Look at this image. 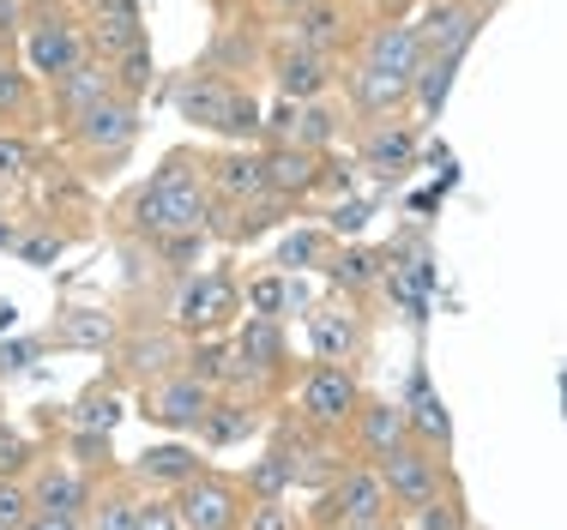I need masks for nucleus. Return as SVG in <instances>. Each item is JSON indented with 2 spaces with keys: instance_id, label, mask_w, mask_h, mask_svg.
I'll return each mask as SVG.
<instances>
[{
  "instance_id": "11",
  "label": "nucleus",
  "mask_w": 567,
  "mask_h": 530,
  "mask_svg": "<svg viewBox=\"0 0 567 530\" xmlns=\"http://www.w3.org/2000/svg\"><path fill=\"white\" fill-rule=\"evenodd\" d=\"M182 350H187V337L175 332L169 320H140V325H127V332L115 337V368L145 386V380L182 368Z\"/></svg>"
},
{
  "instance_id": "22",
  "label": "nucleus",
  "mask_w": 567,
  "mask_h": 530,
  "mask_svg": "<svg viewBox=\"0 0 567 530\" xmlns=\"http://www.w3.org/2000/svg\"><path fill=\"white\" fill-rule=\"evenodd\" d=\"M284 24H290V37H284V43H296V49L332 54V61L350 49V7H344V0H308V7L290 12Z\"/></svg>"
},
{
  "instance_id": "15",
  "label": "nucleus",
  "mask_w": 567,
  "mask_h": 530,
  "mask_svg": "<svg viewBox=\"0 0 567 530\" xmlns=\"http://www.w3.org/2000/svg\"><path fill=\"white\" fill-rule=\"evenodd\" d=\"M199 181H206V199L212 206H248V199L266 194V163H260V145H224L199 163Z\"/></svg>"
},
{
  "instance_id": "8",
  "label": "nucleus",
  "mask_w": 567,
  "mask_h": 530,
  "mask_svg": "<svg viewBox=\"0 0 567 530\" xmlns=\"http://www.w3.org/2000/svg\"><path fill=\"white\" fill-rule=\"evenodd\" d=\"M212 398H218V392H212V386H199L194 374L169 368V374H157V380H145V386H140V416H145V423H152V428H169V434H194L199 423H206Z\"/></svg>"
},
{
  "instance_id": "30",
  "label": "nucleus",
  "mask_w": 567,
  "mask_h": 530,
  "mask_svg": "<svg viewBox=\"0 0 567 530\" xmlns=\"http://www.w3.org/2000/svg\"><path fill=\"white\" fill-rule=\"evenodd\" d=\"M121 325L103 308H61L55 325H49V344L55 350H115Z\"/></svg>"
},
{
  "instance_id": "18",
  "label": "nucleus",
  "mask_w": 567,
  "mask_h": 530,
  "mask_svg": "<svg viewBox=\"0 0 567 530\" xmlns=\"http://www.w3.org/2000/svg\"><path fill=\"white\" fill-rule=\"evenodd\" d=\"M145 43V19H140V0H91L85 12V49L97 61H121L127 49Z\"/></svg>"
},
{
  "instance_id": "49",
  "label": "nucleus",
  "mask_w": 567,
  "mask_h": 530,
  "mask_svg": "<svg viewBox=\"0 0 567 530\" xmlns=\"http://www.w3.org/2000/svg\"><path fill=\"white\" fill-rule=\"evenodd\" d=\"M66 453H73V465H103L110 458V434H66Z\"/></svg>"
},
{
  "instance_id": "26",
  "label": "nucleus",
  "mask_w": 567,
  "mask_h": 530,
  "mask_svg": "<svg viewBox=\"0 0 567 530\" xmlns=\"http://www.w3.org/2000/svg\"><path fill=\"white\" fill-rule=\"evenodd\" d=\"M357 61L386 66V73H416V66H423V49H416L411 19H374L369 31L357 37Z\"/></svg>"
},
{
  "instance_id": "47",
  "label": "nucleus",
  "mask_w": 567,
  "mask_h": 530,
  "mask_svg": "<svg viewBox=\"0 0 567 530\" xmlns=\"http://www.w3.org/2000/svg\"><path fill=\"white\" fill-rule=\"evenodd\" d=\"M241 530H296V512L284 507V500H248Z\"/></svg>"
},
{
  "instance_id": "10",
  "label": "nucleus",
  "mask_w": 567,
  "mask_h": 530,
  "mask_svg": "<svg viewBox=\"0 0 567 530\" xmlns=\"http://www.w3.org/2000/svg\"><path fill=\"white\" fill-rule=\"evenodd\" d=\"M66 139H73L85 157L110 163V157H121L133 139H140V103H133V97H103V103H91L79 121H66Z\"/></svg>"
},
{
  "instance_id": "7",
  "label": "nucleus",
  "mask_w": 567,
  "mask_h": 530,
  "mask_svg": "<svg viewBox=\"0 0 567 530\" xmlns=\"http://www.w3.org/2000/svg\"><path fill=\"white\" fill-rule=\"evenodd\" d=\"M182 530H241V512H248V495H241L236 477H218V470H199L194 482H182L169 495Z\"/></svg>"
},
{
  "instance_id": "3",
  "label": "nucleus",
  "mask_w": 567,
  "mask_h": 530,
  "mask_svg": "<svg viewBox=\"0 0 567 530\" xmlns=\"http://www.w3.org/2000/svg\"><path fill=\"white\" fill-rule=\"evenodd\" d=\"M241 320V283L229 271H194L169 308V325L182 337H224Z\"/></svg>"
},
{
  "instance_id": "46",
  "label": "nucleus",
  "mask_w": 567,
  "mask_h": 530,
  "mask_svg": "<svg viewBox=\"0 0 567 530\" xmlns=\"http://www.w3.org/2000/svg\"><path fill=\"white\" fill-rule=\"evenodd\" d=\"M31 169H37L31 139H24V133H0V175H7V181H24Z\"/></svg>"
},
{
  "instance_id": "1",
  "label": "nucleus",
  "mask_w": 567,
  "mask_h": 530,
  "mask_svg": "<svg viewBox=\"0 0 567 530\" xmlns=\"http://www.w3.org/2000/svg\"><path fill=\"white\" fill-rule=\"evenodd\" d=\"M199 163L194 152H169L164 169L152 175L145 187H133V199L121 206V229L145 248L169 236H199L212 224V199H206V181H199Z\"/></svg>"
},
{
  "instance_id": "35",
  "label": "nucleus",
  "mask_w": 567,
  "mask_h": 530,
  "mask_svg": "<svg viewBox=\"0 0 567 530\" xmlns=\"http://www.w3.org/2000/svg\"><path fill=\"white\" fill-rule=\"evenodd\" d=\"M121 398H115V386H91L85 398L73 404V411H66V434H115V423H121Z\"/></svg>"
},
{
  "instance_id": "40",
  "label": "nucleus",
  "mask_w": 567,
  "mask_h": 530,
  "mask_svg": "<svg viewBox=\"0 0 567 530\" xmlns=\"http://www.w3.org/2000/svg\"><path fill=\"white\" fill-rule=\"evenodd\" d=\"M37 108V91H31V73H24L12 54H0V121H24Z\"/></svg>"
},
{
  "instance_id": "54",
  "label": "nucleus",
  "mask_w": 567,
  "mask_h": 530,
  "mask_svg": "<svg viewBox=\"0 0 567 530\" xmlns=\"http://www.w3.org/2000/svg\"><path fill=\"white\" fill-rule=\"evenodd\" d=\"M19 530H85V519H66V512H31Z\"/></svg>"
},
{
  "instance_id": "36",
  "label": "nucleus",
  "mask_w": 567,
  "mask_h": 530,
  "mask_svg": "<svg viewBox=\"0 0 567 530\" xmlns=\"http://www.w3.org/2000/svg\"><path fill=\"white\" fill-rule=\"evenodd\" d=\"M453 79H458V61H423L411 73V103H416V115H441L453 97Z\"/></svg>"
},
{
  "instance_id": "43",
  "label": "nucleus",
  "mask_w": 567,
  "mask_h": 530,
  "mask_svg": "<svg viewBox=\"0 0 567 530\" xmlns=\"http://www.w3.org/2000/svg\"><path fill=\"white\" fill-rule=\"evenodd\" d=\"M12 248H19L24 266H55L66 253V236H55V229H31V236H12Z\"/></svg>"
},
{
  "instance_id": "58",
  "label": "nucleus",
  "mask_w": 567,
  "mask_h": 530,
  "mask_svg": "<svg viewBox=\"0 0 567 530\" xmlns=\"http://www.w3.org/2000/svg\"><path fill=\"white\" fill-rule=\"evenodd\" d=\"M31 12H49V7H66V0H24Z\"/></svg>"
},
{
  "instance_id": "17",
  "label": "nucleus",
  "mask_w": 567,
  "mask_h": 530,
  "mask_svg": "<svg viewBox=\"0 0 567 530\" xmlns=\"http://www.w3.org/2000/svg\"><path fill=\"white\" fill-rule=\"evenodd\" d=\"M229 350H236V362L260 380V386H278L284 368H290V337H284V320L241 314L236 325H229Z\"/></svg>"
},
{
  "instance_id": "39",
  "label": "nucleus",
  "mask_w": 567,
  "mask_h": 530,
  "mask_svg": "<svg viewBox=\"0 0 567 530\" xmlns=\"http://www.w3.org/2000/svg\"><path fill=\"white\" fill-rule=\"evenodd\" d=\"M110 73H115V97H133V103H140L145 91H152V79H157V54H152V43H140V49L121 54V61H110Z\"/></svg>"
},
{
  "instance_id": "21",
  "label": "nucleus",
  "mask_w": 567,
  "mask_h": 530,
  "mask_svg": "<svg viewBox=\"0 0 567 530\" xmlns=\"http://www.w3.org/2000/svg\"><path fill=\"white\" fill-rule=\"evenodd\" d=\"M344 97L362 121H381V115H404L411 108V73H386V66H350L344 73Z\"/></svg>"
},
{
  "instance_id": "19",
  "label": "nucleus",
  "mask_w": 567,
  "mask_h": 530,
  "mask_svg": "<svg viewBox=\"0 0 567 530\" xmlns=\"http://www.w3.org/2000/svg\"><path fill=\"white\" fill-rule=\"evenodd\" d=\"M399 411H404V434H411L416 446H429V453L447 458V446H453V416H447V404H441V392H435V380H429V368L411 374V392L399 398Z\"/></svg>"
},
{
  "instance_id": "2",
  "label": "nucleus",
  "mask_w": 567,
  "mask_h": 530,
  "mask_svg": "<svg viewBox=\"0 0 567 530\" xmlns=\"http://www.w3.org/2000/svg\"><path fill=\"white\" fill-rule=\"evenodd\" d=\"M374 477H381L393 512H423L429 500L447 488V458L429 453V446H416L411 434H404L399 446H386V453L374 458Z\"/></svg>"
},
{
  "instance_id": "4",
  "label": "nucleus",
  "mask_w": 567,
  "mask_h": 530,
  "mask_svg": "<svg viewBox=\"0 0 567 530\" xmlns=\"http://www.w3.org/2000/svg\"><path fill=\"white\" fill-rule=\"evenodd\" d=\"M362 404V380L357 368H332V362H315L302 380H296V423L308 434H344L350 416Z\"/></svg>"
},
{
  "instance_id": "5",
  "label": "nucleus",
  "mask_w": 567,
  "mask_h": 530,
  "mask_svg": "<svg viewBox=\"0 0 567 530\" xmlns=\"http://www.w3.org/2000/svg\"><path fill=\"white\" fill-rule=\"evenodd\" d=\"M19 49H24V73L61 79V73H73V66L91 54V49H85V19H73L66 7L31 12V24H24Z\"/></svg>"
},
{
  "instance_id": "24",
  "label": "nucleus",
  "mask_w": 567,
  "mask_h": 530,
  "mask_svg": "<svg viewBox=\"0 0 567 530\" xmlns=\"http://www.w3.org/2000/svg\"><path fill=\"white\" fill-rule=\"evenodd\" d=\"M229 97H236V79L218 73V66H199V73H187L182 85H175V108H182V121L199 133H218Z\"/></svg>"
},
{
  "instance_id": "23",
  "label": "nucleus",
  "mask_w": 567,
  "mask_h": 530,
  "mask_svg": "<svg viewBox=\"0 0 567 530\" xmlns=\"http://www.w3.org/2000/svg\"><path fill=\"white\" fill-rule=\"evenodd\" d=\"M24 482H31V507L37 512H66V519H85L91 477L79 465H66V458H43V465H37Z\"/></svg>"
},
{
  "instance_id": "25",
  "label": "nucleus",
  "mask_w": 567,
  "mask_h": 530,
  "mask_svg": "<svg viewBox=\"0 0 567 530\" xmlns=\"http://www.w3.org/2000/svg\"><path fill=\"white\" fill-rule=\"evenodd\" d=\"M103 97H115V73H110V61H97V54H85L73 73L49 79V108H55L61 121H79L91 103H103Z\"/></svg>"
},
{
  "instance_id": "33",
  "label": "nucleus",
  "mask_w": 567,
  "mask_h": 530,
  "mask_svg": "<svg viewBox=\"0 0 567 530\" xmlns=\"http://www.w3.org/2000/svg\"><path fill=\"white\" fill-rule=\"evenodd\" d=\"M254 423H260V416H254V404H241V398H212V411H206V423H199L194 434L206 446H236V440H248L254 434Z\"/></svg>"
},
{
  "instance_id": "12",
  "label": "nucleus",
  "mask_w": 567,
  "mask_h": 530,
  "mask_svg": "<svg viewBox=\"0 0 567 530\" xmlns=\"http://www.w3.org/2000/svg\"><path fill=\"white\" fill-rule=\"evenodd\" d=\"M260 139L266 145H296V152H332V139H339V108L327 97L315 103H278L260 115Z\"/></svg>"
},
{
  "instance_id": "37",
  "label": "nucleus",
  "mask_w": 567,
  "mask_h": 530,
  "mask_svg": "<svg viewBox=\"0 0 567 530\" xmlns=\"http://www.w3.org/2000/svg\"><path fill=\"white\" fill-rule=\"evenodd\" d=\"M284 290H290V271H278V266L254 271V278L241 283V314H254V320H284Z\"/></svg>"
},
{
  "instance_id": "32",
  "label": "nucleus",
  "mask_w": 567,
  "mask_h": 530,
  "mask_svg": "<svg viewBox=\"0 0 567 530\" xmlns=\"http://www.w3.org/2000/svg\"><path fill=\"white\" fill-rule=\"evenodd\" d=\"M229 368H236V350H229V337H187L182 374H194L199 386L224 392V386H229Z\"/></svg>"
},
{
  "instance_id": "53",
  "label": "nucleus",
  "mask_w": 567,
  "mask_h": 530,
  "mask_svg": "<svg viewBox=\"0 0 567 530\" xmlns=\"http://www.w3.org/2000/svg\"><path fill=\"white\" fill-rule=\"evenodd\" d=\"M43 344H0V374H19V368H31V356Z\"/></svg>"
},
{
  "instance_id": "9",
  "label": "nucleus",
  "mask_w": 567,
  "mask_h": 530,
  "mask_svg": "<svg viewBox=\"0 0 567 530\" xmlns=\"http://www.w3.org/2000/svg\"><path fill=\"white\" fill-rule=\"evenodd\" d=\"M423 157V127L404 115H381V121H362V139H357V163L369 175H381L386 187L404 181Z\"/></svg>"
},
{
  "instance_id": "16",
  "label": "nucleus",
  "mask_w": 567,
  "mask_h": 530,
  "mask_svg": "<svg viewBox=\"0 0 567 530\" xmlns=\"http://www.w3.org/2000/svg\"><path fill=\"white\" fill-rule=\"evenodd\" d=\"M266 73H272L278 97L284 103H315L339 85V61L332 54H315V49H296V43H278L266 54Z\"/></svg>"
},
{
  "instance_id": "55",
  "label": "nucleus",
  "mask_w": 567,
  "mask_h": 530,
  "mask_svg": "<svg viewBox=\"0 0 567 530\" xmlns=\"http://www.w3.org/2000/svg\"><path fill=\"white\" fill-rule=\"evenodd\" d=\"M327 530H393V519H344V524H327Z\"/></svg>"
},
{
  "instance_id": "6",
  "label": "nucleus",
  "mask_w": 567,
  "mask_h": 530,
  "mask_svg": "<svg viewBox=\"0 0 567 530\" xmlns=\"http://www.w3.org/2000/svg\"><path fill=\"white\" fill-rule=\"evenodd\" d=\"M411 31L423 61H465V49L483 31V0H423Z\"/></svg>"
},
{
  "instance_id": "38",
  "label": "nucleus",
  "mask_w": 567,
  "mask_h": 530,
  "mask_svg": "<svg viewBox=\"0 0 567 530\" xmlns=\"http://www.w3.org/2000/svg\"><path fill=\"white\" fill-rule=\"evenodd\" d=\"M327 253H332V236H327V229H290V236L278 241L272 266H278V271H308V266H327Z\"/></svg>"
},
{
  "instance_id": "29",
  "label": "nucleus",
  "mask_w": 567,
  "mask_h": 530,
  "mask_svg": "<svg viewBox=\"0 0 567 530\" xmlns=\"http://www.w3.org/2000/svg\"><path fill=\"white\" fill-rule=\"evenodd\" d=\"M320 271H327V278L339 283L350 302H362V295L381 290V278H386V253H381V248H362V241H350V248H332Z\"/></svg>"
},
{
  "instance_id": "42",
  "label": "nucleus",
  "mask_w": 567,
  "mask_h": 530,
  "mask_svg": "<svg viewBox=\"0 0 567 530\" xmlns=\"http://www.w3.org/2000/svg\"><path fill=\"white\" fill-rule=\"evenodd\" d=\"M423 530H465V500H458V488H441L435 500H429L423 512H411Z\"/></svg>"
},
{
  "instance_id": "41",
  "label": "nucleus",
  "mask_w": 567,
  "mask_h": 530,
  "mask_svg": "<svg viewBox=\"0 0 567 530\" xmlns=\"http://www.w3.org/2000/svg\"><path fill=\"white\" fill-rule=\"evenodd\" d=\"M260 115H266V108L236 85V97H229L224 121H218V139H224V145H254V139H260Z\"/></svg>"
},
{
  "instance_id": "31",
  "label": "nucleus",
  "mask_w": 567,
  "mask_h": 530,
  "mask_svg": "<svg viewBox=\"0 0 567 530\" xmlns=\"http://www.w3.org/2000/svg\"><path fill=\"white\" fill-rule=\"evenodd\" d=\"M133 500H140V488H133L127 477L91 482V500H85V530H133Z\"/></svg>"
},
{
  "instance_id": "51",
  "label": "nucleus",
  "mask_w": 567,
  "mask_h": 530,
  "mask_svg": "<svg viewBox=\"0 0 567 530\" xmlns=\"http://www.w3.org/2000/svg\"><path fill=\"white\" fill-rule=\"evenodd\" d=\"M199 248H206V229H199V236H169V241H157V253H164V260H175V266L199 260Z\"/></svg>"
},
{
  "instance_id": "27",
  "label": "nucleus",
  "mask_w": 567,
  "mask_h": 530,
  "mask_svg": "<svg viewBox=\"0 0 567 530\" xmlns=\"http://www.w3.org/2000/svg\"><path fill=\"white\" fill-rule=\"evenodd\" d=\"M260 163H266V194L296 206L320 187V152H296V145H260Z\"/></svg>"
},
{
  "instance_id": "45",
  "label": "nucleus",
  "mask_w": 567,
  "mask_h": 530,
  "mask_svg": "<svg viewBox=\"0 0 567 530\" xmlns=\"http://www.w3.org/2000/svg\"><path fill=\"white\" fill-rule=\"evenodd\" d=\"M133 530H182L169 495H145V488H140V500H133Z\"/></svg>"
},
{
  "instance_id": "56",
  "label": "nucleus",
  "mask_w": 567,
  "mask_h": 530,
  "mask_svg": "<svg viewBox=\"0 0 567 530\" xmlns=\"http://www.w3.org/2000/svg\"><path fill=\"white\" fill-rule=\"evenodd\" d=\"M411 7H423V0H381L386 19H411Z\"/></svg>"
},
{
  "instance_id": "57",
  "label": "nucleus",
  "mask_w": 567,
  "mask_h": 530,
  "mask_svg": "<svg viewBox=\"0 0 567 530\" xmlns=\"http://www.w3.org/2000/svg\"><path fill=\"white\" fill-rule=\"evenodd\" d=\"M266 7H272V12H278V19H290V12H302V7H308V0H266Z\"/></svg>"
},
{
  "instance_id": "28",
  "label": "nucleus",
  "mask_w": 567,
  "mask_h": 530,
  "mask_svg": "<svg viewBox=\"0 0 567 530\" xmlns=\"http://www.w3.org/2000/svg\"><path fill=\"white\" fill-rule=\"evenodd\" d=\"M344 434H350V446H357V453L374 465L386 446L404 440V411H399L393 398H369V392H362V404H357V416H350Z\"/></svg>"
},
{
  "instance_id": "52",
  "label": "nucleus",
  "mask_w": 567,
  "mask_h": 530,
  "mask_svg": "<svg viewBox=\"0 0 567 530\" xmlns=\"http://www.w3.org/2000/svg\"><path fill=\"white\" fill-rule=\"evenodd\" d=\"M315 194H350V169H344V163H332V157H320V187H315Z\"/></svg>"
},
{
  "instance_id": "50",
  "label": "nucleus",
  "mask_w": 567,
  "mask_h": 530,
  "mask_svg": "<svg viewBox=\"0 0 567 530\" xmlns=\"http://www.w3.org/2000/svg\"><path fill=\"white\" fill-rule=\"evenodd\" d=\"M362 224H369V206H362V199H339V206H332V229H327V236H357Z\"/></svg>"
},
{
  "instance_id": "44",
  "label": "nucleus",
  "mask_w": 567,
  "mask_h": 530,
  "mask_svg": "<svg viewBox=\"0 0 567 530\" xmlns=\"http://www.w3.org/2000/svg\"><path fill=\"white\" fill-rule=\"evenodd\" d=\"M31 482L24 477H0V530H19L24 519H31Z\"/></svg>"
},
{
  "instance_id": "13",
  "label": "nucleus",
  "mask_w": 567,
  "mask_h": 530,
  "mask_svg": "<svg viewBox=\"0 0 567 530\" xmlns=\"http://www.w3.org/2000/svg\"><path fill=\"white\" fill-rule=\"evenodd\" d=\"M362 350H369V314L344 302H320L308 308V356L332 362V368H357Z\"/></svg>"
},
{
  "instance_id": "48",
  "label": "nucleus",
  "mask_w": 567,
  "mask_h": 530,
  "mask_svg": "<svg viewBox=\"0 0 567 530\" xmlns=\"http://www.w3.org/2000/svg\"><path fill=\"white\" fill-rule=\"evenodd\" d=\"M24 24H31V7H24V0H0V54L19 49Z\"/></svg>"
},
{
  "instance_id": "20",
  "label": "nucleus",
  "mask_w": 567,
  "mask_h": 530,
  "mask_svg": "<svg viewBox=\"0 0 567 530\" xmlns=\"http://www.w3.org/2000/svg\"><path fill=\"white\" fill-rule=\"evenodd\" d=\"M199 470H206V458H199L194 446H182V440H157V446H145V453L133 458L127 482H133V488H145V495H175V488L194 482Z\"/></svg>"
},
{
  "instance_id": "14",
  "label": "nucleus",
  "mask_w": 567,
  "mask_h": 530,
  "mask_svg": "<svg viewBox=\"0 0 567 530\" xmlns=\"http://www.w3.org/2000/svg\"><path fill=\"white\" fill-rule=\"evenodd\" d=\"M315 519H320V530H327V524H344V519H393V500H386V488H381V477H374L369 458L344 465L339 477L327 482Z\"/></svg>"
},
{
  "instance_id": "34",
  "label": "nucleus",
  "mask_w": 567,
  "mask_h": 530,
  "mask_svg": "<svg viewBox=\"0 0 567 530\" xmlns=\"http://www.w3.org/2000/svg\"><path fill=\"white\" fill-rule=\"evenodd\" d=\"M290 488H296V470H290V440L278 434V440H272V453H266L260 465L248 470V477H241V495H248V500H284Z\"/></svg>"
}]
</instances>
